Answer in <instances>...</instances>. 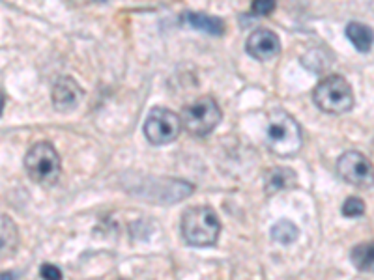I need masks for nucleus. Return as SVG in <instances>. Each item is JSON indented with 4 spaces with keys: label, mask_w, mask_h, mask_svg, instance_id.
Masks as SVG:
<instances>
[{
    "label": "nucleus",
    "mask_w": 374,
    "mask_h": 280,
    "mask_svg": "<svg viewBox=\"0 0 374 280\" xmlns=\"http://www.w3.org/2000/svg\"><path fill=\"white\" fill-rule=\"evenodd\" d=\"M83 94L85 91L74 77H60L53 86L51 101L58 112H69V110H75L79 107Z\"/></svg>",
    "instance_id": "nucleus-9"
},
{
    "label": "nucleus",
    "mask_w": 374,
    "mask_h": 280,
    "mask_svg": "<svg viewBox=\"0 0 374 280\" xmlns=\"http://www.w3.org/2000/svg\"><path fill=\"white\" fill-rule=\"evenodd\" d=\"M180 118H182V128L187 133L193 137H206L217 128V123L221 122L223 112L214 98L204 96L184 107Z\"/></svg>",
    "instance_id": "nucleus-5"
},
{
    "label": "nucleus",
    "mask_w": 374,
    "mask_h": 280,
    "mask_svg": "<svg viewBox=\"0 0 374 280\" xmlns=\"http://www.w3.org/2000/svg\"><path fill=\"white\" fill-rule=\"evenodd\" d=\"M266 193L268 195H273L277 191L287 189L290 185L296 183V174L290 168H271L268 174H266Z\"/></svg>",
    "instance_id": "nucleus-14"
},
{
    "label": "nucleus",
    "mask_w": 374,
    "mask_h": 280,
    "mask_svg": "<svg viewBox=\"0 0 374 280\" xmlns=\"http://www.w3.org/2000/svg\"><path fill=\"white\" fill-rule=\"evenodd\" d=\"M184 23L189 25L195 30H203L210 36H223L227 26L219 17L214 15H206V13H196V12H187L184 13Z\"/></svg>",
    "instance_id": "nucleus-10"
},
{
    "label": "nucleus",
    "mask_w": 374,
    "mask_h": 280,
    "mask_svg": "<svg viewBox=\"0 0 374 280\" xmlns=\"http://www.w3.org/2000/svg\"><path fill=\"white\" fill-rule=\"evenodd\" d=\"M298 236H300V230H298V226H296L292 220L282 219L271 226V239L277 241V243L281 245L294 243L296 239H298Z\"/></svg>",
    "instance_id": "nucleus-15"
},
{
    "label": "nucleus",
    "mask_w": 374,
    "mask_h": 280,
    "mask_svg": "<svg viewBox=\"0 0 374 280\" xmlns=\"http://www.w3.org/2000/svg\"><path fill=\"white\" fill-rule=\"evenodd\" d=\"M350 260L354 268L363 273H374V241L356 245L350 252Z\"/></svg>",
    "instance_id": "nucleus-12"
},
{
    "label": "nucleus",
    "mask_w": 374,
    "mask_h": 280,
    "mask_svg": "<svg viewBox=\"0 0 374 280\" xmlns=\"http://www.w3.org/2000/svg\"><path fill=\"white\" fill-rule=\"evenodd\" d=\"M25 168L32 182L55 185L62 172V161L51 142H37L26 152Z\"/></svg>",
    "instance_id": "nucleus-4"
},
{
    "label": "nucleus",
    "mask_w": 374,
    "mask_h": 280,
    "mask_svg": "<svg viewBox=\"0 0 374 280\" xmlns=\"http://www.w3.org/2000/svg\"><path fill=\"white\" fill-rule=\"evenodd\" d=\"M337 174L343 182L354 185L357 189H368L374 185V166L371 159L356 150L344 152L339 157Z\"/></svg>",
    "instance_id": "nucleus-7"
},
{
    "label": "nucleus",
    "mask_w": 374,
    "mask_h": 280,
    "mask_svg": "<svg viewBox=\"0 0 374 280\" xmlns=\"http://www.w3.org/2000/svg\"><path fill=\"white\" fill-rule=\"evenodd\" d=\"M221 234V220L208 206L189 207L182 215V236L191 247H212Z\"/></svg>",
    "instance_id": "nucleus-2"
},
{
    "label": "nucleus",
    "mask_w": 374,
    "mask_h": 280,
    "mask_svg": "<svg viewBox=\"0 0 374 280\" xmlns=\"http://www.w3.org/2000/svg\"><path fill=\"white\" fill-rule=\"evenodd\" d=\"M264 140L271 153H275L279 157H292L301 150L303 134L294 116H290L287 110L275 109L268 116Z\"/></svg>",
    "instance_id": "nucleus-1"
},
{
    "label": "nucleus",
    "mask_w": 374,
    "mask_h": 280,
    "mask_svg": "<svg viewBox=\"0 0 374 280\" xmlns=\"http://www.w3.org/2000/svg\"><path fill=\"white\" fill-rule=\"evenodd\" d=\"M273 10H275V2H271V0H257V2H253L251 15H270Z\"/></svg>",
    "instance_id": "nucleus-17"
},
{
    "label": "nucleus",
    "mask_w": 374,
    "mask_h": 280,
    "mask_svg": "<svg viewBox=\"0 0 374 280\" xmlns=\"http://www.w3.org/2000/svg\"><path fill=\"white\" fill-rule=\"evenodd\" d=\"M40 274L43 280H62V271L53 263H43Z\"/></svg>",
    "instance_id": "nucleus-18"
},
{
    "label": "nucleus",
    "mask_w": 374,
    "mask_h": 280,
    "mask_svg": "<svg viewBox=\"0 0 374 280\" xmlns=\"http://www.w3.org/2000/svg\"><path fill=\"white\" fill-rule=\"evenodd\" d=\"M182 129V118L165 107H153L142 125L148 142L155 146H163L176 140Z\"/></svg>",
    "instance_id": "nucleus-6"
},
{
    "label": "nucleus",
    "mask_w": 374,
    "mask_h": 280,
    "mask_svg": "<svg viewBox=\"0 0 374 280\" xmlns=\"http://www.w3.org/2000/svg\"><path fill=\"white\" fill-rule=\"evenodd\" d=\"M246 51L247 55L258 62L273 60L281 53V42L275 32H271L270 28H258L247 37Z\"/></svg>",
    "instance_id": "nucleus-8"
},
{
    "label": "nucleus",
    "mask_w": 374,
    "mask_h": 280,
    "mask_svg": "<svg viewBox=\"0 0 374 280\" xmlns=\"http://www.w3.org/2000/svg\"><path fill=\"white\" fill-rule=\"evenodd\" d=\"M313 101L328 114H344L354 107V90L344 77L330 75L316 85Z\"/></svg>",
    "instance_id": "nucleus-3"
},
{
    "label": "nucleus",
    "mask_w": 374,
    "mask_h": 280,
    "mask_svg": "<svg viewBox=\"0 0 374 280\" xmlns=\"http://www.w3.org/2000/svg\"><path fill=\"white\" fill-rule=\"evenodd\" d=\"M2 280H13V274H10V273H2Z\"/></svg>",
    "instance_id": "nucleus-19"
},
{
    "label": "nucleus",
    "mask_w": 374,
    "mask_h": 280,
    "mask_svg": "<svg viewBox=\"0 0 374 280\" xmlns=\"http://www.w3.org/2000/svg\"><path fill=\"white\" fill-rule=\"evenodd\" d=\"M341 211H343L344 217H352V219H356V217H362V215L365 213V204H363L362 198L350 196V198L344 200Z\"/></svg>",
    "instance_id": "nucleus-16"
},
{
    "label": "nucleus",
    "mask_w": 374,
    "mask_h": 280,
    "mask_svg": "<svg viewBox=\"0 0 374 280\" xmlns=\"http://www.w3.org/2000/svg\"><path fill=\"white\" fill-rule=\"evenodd\" d=\"M346 37L359 53H368L374 43V30L371 26L354 21L346 26Z\"/></svg>",
    "instance_id": "nucleus-11"
},
{
    "label": "nucleus",
    "mask_w": 374,
    "mask_h": 280,
    "mask_svg": "<svg viewBox=\"0 0 374 280\" xmlns=\"http://www.w3.org/2000/svg\"><path fill=\"white\" fill-rule=\"evenodd\" d=\"M2 228H0V250H2V256H12L15 252L19 245V231L17 226L13 222L8 215H2Z\"/></svg>",
    "instance_id": "nucleus-13"
}]
</instances>
